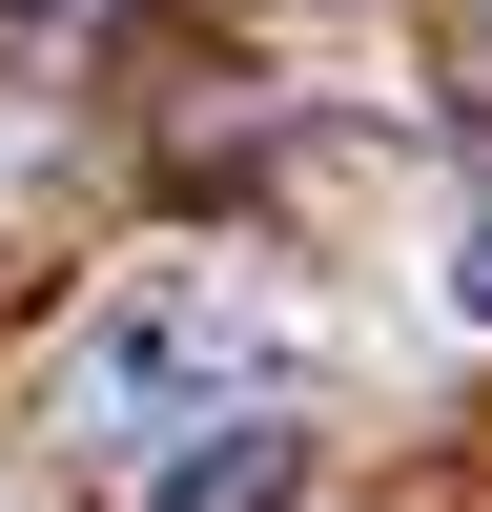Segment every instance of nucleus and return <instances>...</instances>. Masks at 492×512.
Returning <instances> with one entry per match:
<instances>
[{"label":"nucleus","instance_id":"1","mask_svg":"<svg viewBox=\"0 0 492 512\" xmlns=\"http://www.w3.org/2000/svg\"><path fill=\"white\" fill-rule=\"evenodd\" d=\"M226 410H287V308L226 246L103 267L41 349V431H82V451H164V431H226Z\"/></svg>","mask_w":492,"mask_h":512},{"label":"nucleus","instance_id":"2","mask_svg":"<svg viewBox=\"0 0 492 512\" xmlns=\"http://www.w3.org/2000/svg\"><path fill=\"white\" fill-rule=\"evenodd\" d=\"M328 492V431L308 410H226V431H164L123 512H308Z\"/></svg>","mask_w":492,"mask_h":512},{"label":"nucleus","instance_id":"3","mask_svg":"<svg viewBox=\"0 0 492 512\" xmlns=\"http://www.w3.org/2000/svg\"><path fill=\"white\" fill-rule=\"evenodd\" d=\"M451 328H492V205L451 226Z\"/></svg>","mask_w":492,"mask_h":512},{"label":"nucleus","instance_id":"4","mask_svg":"<svg viewBox=\"0 0 492 512\" xmlns=\"http://www.w3.org/2000/svg\"><path fill=\"white\" fill-rule=\"evenodd\" d=\"M0 512H21V492H0Z\"/></svg>","mask_w":492,"mask_h":512}]
</instances>
